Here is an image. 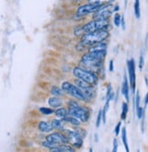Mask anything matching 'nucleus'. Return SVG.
Wrapping results in <instances>:
<instances>
[{"instance_id": "1", "label": "nucleus", "mask_w": 148, "mask_h": 152, "mask_svg": "<svg viewBox=\"0 0 148 152\" xmlns=\"http://www.w3.org/2000/svg\"><path fill=\"white\" fill-rule=\"evenodd\" d=\"M109 36V32L106 29H100L91 32V33H85L81 37V44L83 46H91L96 43L102 42Z\"/></svg>"}, {"instance_id": "2", "label": "nucleus", "mask_w": 148, "mask_h": 152, "mask_svg": "<svg viewBox=\"0 0 148 152\" xmlns=\"http://www.w3.org/2000/svg\"><path fill=\"white\" fill-rule=\"evenodd\" d=\"M107 51H89L81 58V63L89 67H99L106 56Z\"/></svg>"}, {"instance_id": "3", "label": "nucleus", "mask_w": 148, "mask_h": 152, "mask_svg": "<svg viewBox=\"0 0 148 152\" xmlns=\"http://www.w3.org/2000/svg\"><path fill=\"white\" fill-rule=\"evenodd\" d=\"M68 112H69V115L78 118L81 122H87L89 119V116H90V113L87 108L79 105L78 103L74 102V101L69 102V111Z\"/></svg>"}, {"instance_id": "4", "label": "nucleus", "mask_w": 148, "mask_h": 152, "mask_svg": "<svg viewBox=\"0 0 148 152\" xmlns=\"http://www.w3.org/2000/svg\"><path fill=\"white\" fill-rule=\"evenodd\" d=\"M73 75L75 76L76 78L85 82L91 85H94L96 84L98 82V78L97 76L95 75L93 72L85 70V69H82L81 67H75L73 69Z\"/></svg>"}, {"instance_id": "5", "label": "nucleus", "mask_w": 148, "mask_h": 152, "mask_svg": "<svg viewBox=\"0 0 148 152\" xmlns=\"http://www.w3.org/2000/svg\"><path fill=\"white\" fill-rule=\"evenodd\" d=\"M61 88H62V91L67 93L69 95L74 97V98H76L77 100H80V101H82V102H85L87 101L88 99L85 97L82 94V92L77 87L76 85H74L69 82H64L62 83L61 84Z\"/></svg>"}, {"instance_id": "6", "label": "nucleus", "mask_w": 148, "mask_h": 152, "mask_svg": "<svg viewBox=\"0 0 148 152\" xmlns=\"http://www.w3.org/2000/svg\"><path fill=\"white\" fill-rule=\"evenodd\" d=\"M109 26L108 19H94L91 22L87 23L81 27L83 34L85 33H91V32L100 30V29H105Z\"/></svg>"}, {"instance_id": "7", "label": "nucleus", "mask_w": 148, "mask_h": 152, "mask_svg": "<svg viewBox=\"0 0 148 152\" xmlns=\"http://www.w3.org/2000/svg\"><path fill=\"white\" fill-rule=\"evenodd\" d=\"M114 11H115V9L112 5L111 4L102 5L99 7L98 10H96V11L94 12L93 18L94 19H108L109 17Z\"/></svg>"}, {"instance_id": "8", "label": "nucleus", "mask_w": 148, "mask_h": 152, "mask_svg": "<svg viewBox=\"0 0 148 152\" xmlns=\"http://www.w3.org/2000/svg\"><path fill=\"white\" fill-rule=\"evenodd\" d=\"M68 139V143L70 144L73 148H81L83 143V137L78 131H69L68 135L66 136Z\"/></svg>"}, {"instance_id": "9", "label": "nucleus", "mask_w": 148, "mask_h": 152, "mask_svg": "<svg viewBox=\"0 0 148 152\" xmlns=\"http://www.w3.org/2000/svg\"><path fill=\"white\" fill-rule=\"evenodd\" d=\"M46 140L50 143H53L57 146L61 144H68V139L65 135H63L59 132H55L49 134L46 137Z\"/></svg>"}, {"instance_id": "10", "label": "nucleus", "mask_w": 148, "mask_h": 152, "mask_svg": "<svg viewBox=\"0 0 148 152\" xmlns=\"http://www.w3.org/2000/svg\"><path fill=\"white\" fill-rule=\"evenodd\" d=\"M127 69L129 74V82L132 88V92L135 93V85H136V77H135V64L133 59L127 61Z\"/></svg>"}, {"instance_id": "11", "label": "nucleus", "mask_w": 148, "mask_h": 152, "mask_svg": "<svg viewBox=\"0 0 148 152\" xmlns=\"http://www.w3.org/2000/svg\"><path fill=\"white\" fill-rule=\"evenodd\" d=\"M101 6L102 5H99V4H88L85 6H82L78 8L76 15L78 17H84V16L89 15L91 13H94L96 10L99 9V7Z\"/></svg>"}, {"instance_id": "12", "label": "nucleus", "mask_w": 148, "mask_h": 152, "mask_svg": "<svg viewBox=\"0 0 148 152\" xmlns=\"http://www.w3.org/2000/svg\"><path fill=\"white\" fill-rule=\"evenodd\" d=\"M122 94L124 96L125 100L127 102H129V100H130V97H129V83H128L127 76H126V74H124L123 82L122 83Z\"/></svg>"}, {"instance_id": "13", "label": "nucleus", "mask_w": 148, "mask_h": 152, "mask_svg": "<svg viewBox=\"0 0 148 152\" xmlns=\"http://www.w3.org/2000/svg\"><path fill=\"white\" fill-rule=\"evenodd\" d=\"M49 150L52 152H74L75 151V149H74L73 147H71L70 145V146L66 145V144H61V145L56 146Z\"/></svg>"}, {"instance_id": "14", "label": "nucleus", "mask_w": 148, "mask_h": 152, "mask_svg": "<svg viewBox=\"0 0 148 152\" xmlns=\"http://www.w3.org/2000/svg\"><path fill=\"white\" fill-rule=\"evenodd\" d=\"M38 129L41 132H44V133H49L53 130V128L51 126V124L46 121H41L38 123Z\"/></svg>"}, {"instance_id": "15", "label": "nucleus", "mask_w": 148, "mask_h": 152, "mask_svg": "<svg viewBox=\"0 0 148 152\" xmlns=\"http://www.w3.org/2000/svg\"><path fill=\"white\" fill-rule=\"evenodd\" d=\"M89 51H107V45L103 42L96 43L91 46Z\"/></svg>"}, {"instance_id": "16", "label": "nucleus", "mask_w": 148, "mask_h": 152, "mask_svg": "<svg viewBox=\"0 0 148 152\" xmlns=\"http://www.w3.org/2000/svg\"><path fill=\"white\" fill-rule=\"evenodd\" d=\"M62 122H67V123H70V124H71V125H73V126H80L81 125V121L79 120L78 118H76V117H74V116H72V115H68L66 117H64V118H62Z\"/></svg>"}, {"instance_id": "17", "label": "nucleus", "mask_w": 148, "mask_h": 152, "mask_svg": "<svg viewBox=\"0 0 148 152\" xmlns=\"http://www.w3.org/2000/svg\"><path fill=\"white\" fill-rule=\"evenodd\" d=\"M48 103H49V106L54 107V108L59 107V106L62 105V101L59 98L58 96H53V97H51V98L49 99Z\"/></svg>"}, {"instance_id": "18", "label": "nucleus", "mask_w": 148, "mask_h": 152, "mask_svg": "<svg viewBox=\"0 0 148 152\" xmlns=\"http://www.w3.org/2000/svg\"><path fill=\"white\" fill-rule=\"evenodd\" d=\"M55 114H56V115H57L59 118L62 119V118L66 117V116L69 115V112L67 111V109H65V108L60 107V108H58V109L55 111Z\"/></svg>"}, {"instance_id": "19", "label": "nucleus", "mask_w": 148, "mask_h": 152, "mask_svg": "<svg viewBox=\"0 0 148 152\" xmlns=\"http://www.w3.org/2000/svg\"><path fill=\"white\" fill-rule=\"evenodd\" d=\"M122 139H123V143L124 145L125 150L129 151V147H128V144H127V136H126V129H125V127L122 128Z\"/></svg>"}, {"instance_id": "20", "label": "nucleus", "mask_w": 148, "mask_h": 152, "mask_svg": "<svg viewBox=\"0 0 148 152\" xmlns=\"http://www.w3.org/2000/svg\"><path fill=\"white\" fill-rule=\"evenodd\" d=\"M134 15H135L136 18H140V17H141L139 0H134Z\"/></svg>"}, {"instance_id": "21", "label": "nucleus", "mask_w": 148, "mask_h": 152, "mask_svg": "<svg viewBox=\"0 0 148 152\" xmlns=\"http://www.w3.org/2000/svg\"><path fill=\"white\" fill-rule=\"evenodd\" d=\"M50 124H51V126L53 129H61L63 122L61 120H59V119H53Z\"/></svg>"}, {"instance_id": "22", "label": "nucleus", "mask_w": 148, "mask_h": 152, "mask_svg": "<svg viewBox=\"0 0 148 152\" xmlns=\"http://www.w3.org/2000/svg\"><path fill=\"white\" fill-rule=\"evenodd\" d=\"M127 113H128V104L126 103H123V107H122V114H121V119L122 120H124L127 116Z\"/></svg>"}, {"instance_id": "23", "label": "nucleus", "mask_w": 148, "mask_h": 152, "mask_svg": "<svg viewBox=\"0 0 148 152\" xmlns=\"http://www.w3.org/2000/svg\"><path fill=\"white\" fill-rule=\"evenodd\" d=\"M50 93L53 94L54 96H61L62 94H63V91H62V89H60V88H59V87H57V86H53V87L51 88V90H50Z\"/></svg>"}, {"instance_id": "24", "label": "nucleus", "mask_w": 148, "mask_h": 152, "mask_svg": "<svg viewBox=\"0 0 148 152\" xmlns=\"http://www.w3.org/2000/svg\"><path fill=\"white\" fill-rule=\"evenodd\" d=\"M90 4H99V5H106V4H110L111 2H112L113 0H88Z\"/></svg>"}, {"instance_id": "25", "label": "nucleus", "mask_w": 148, "mask_h": 152, "mask_svg": "<svg viewBox=\"0 0 148 152\" xmlns=\"http://www.w3.org/2000/svg\"><path fill=\"white\" fill-rule=\"evenodd\" d=\"M39 111H40L42 114H43V115H51V114H53V113H54L53 110L50 109V108H48V107H41L40 109H39Z\"/></svg>"}, {"instance_id": "26", "label": "nucleus", "mask_w": 148, "mask_h": 152, "mask_svg": "<svg viewBox=\"0 0 148 152\" xmlns=\"http://www.w3.org/2000/svg\"><path fill=\"white\" fill-rule=\"evenodd\" d=\"M120 22H121V16L119 14H115L114 16V19H113V23L116 27L120 26Z\"/></svg>"}, {"instance_id": "27", "label": "nucleus", "mask_w": 148, "mask_h": 152, "mask_svg": "<svg viewBox=\"0 0 148 152\" xmlns=\"http://www.w3.org/2000/svg\"><path fill=\"white\" fill-rule=\"evenodd\" d=\"M102 110H99L98 112V116H97V120H96V127H100L101 122H102Z\"/></svg>"}, {"instance_id": "28", "label": "nucleus", "mask_w": 148, "mask_h": 152, "mask_svg": "<svg viewBox=\"0 0 148 152\" xmlns=\"http://www.w3.org/2000/svg\"><path fill=\"white\" fill-rule=\"evenodd\" d=\"M135 107L136 109L137 108L140 107V95H139V93L136 92V97H135Z\"/></svg>"}, {"instance_id": "29", "label": "nucleus", "mask_w": 148, "mask_h": 152, "mask_svg": "<svg viewBox=\"0 0 148 152\" xmlns=\"http://www.w3.org/2000/svg\"><path fill=\"white\" fill-rule=\"evenodd\" d=\"M144 55H143V53H142L141 56H140V61H139V68H140L141 71L144 68Z\"/></svg>"}, {"instance_id": "30", "label": "nucleus", "mask_w": 148, "mask_h": 152, "mask_svg": "<svg viewBox=\"0 0 148 152\" xmlns=\"http://www.w3.org/2000/svg\"><path fill=\"white\" fill-rule=\"evenodd\" d=\"M121 126H122V123L121 122H119L117 125H116V126H115V135L116 136H118L119 135V133H120V130H121Z\"/></svg>"}, {"instance_id": "31", "label": "nucleus", "mask_w": 148, "mask_h": 152, "mask_svg": "<svg viewBox=\"0 0 148 152\" xmlns=\"http://www.w3.org/2000/svg\"><path fill=\"white\" fill-rule=\"evenodd\" d=\"M118 149V141L116 138L113 139V148H112V151L113 152H116Z\"/></svg>"}, {"instance_id": "32", "label": "nucleus", "mask_w": 148, "mask_h": 152, "mask_svg": "<svg viewBox=\"0 0 148 152\" xmlns=\"http://www.w3.org/2000/svg\"><path fill=\"white\" fill-rule=\"evenodd\" d=\"M120 24H122L123 29H125V20H124V17L123 16L121 17V22H120Z\"/></svg>"}, {"instance_id": "33", "label": "nucleus", "mask_w": 148, "mask_h": 152, "mask_svg": "<svg viewBox=\"0 0 148 152\" xmlns=\"http://www.w3.org/2000/svg\"><path fill=\"white\" fill-rule=\"evenodd\" d=\"M109 70L110 72H112L113 71V61H110V66H109Z\"/></svg>"}, {"instance_id": "34", "label": "nucleus", "mask_w": 148, "mask_h": 152, "mask_svg": "<svg viewBox=\"0 0 148 152\" xmlns=\"http://www.w3.org/2000/svg\"><path fill=\"white\" fill-rule=\"evenodd\" d=\"M147 99H148V94H145V97H144V103H145V106L147 105Z\"/></svg>"}]
</instances>
